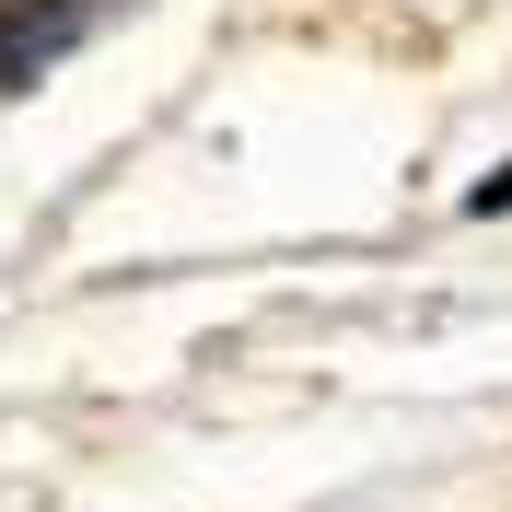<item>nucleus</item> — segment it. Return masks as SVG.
Instances as JSON below:
<instances>
[{"label":"nucleus","mask_w":512,"mask_h":512,"mask_svg":"<svg viewBox=\"0 0 512 512\" xmlns=\"http://www.w3.org/2000/svg\"><path fill=\"white\" fill-rule=\"evenodd\" d=\"M128 0H0V94H35L70 47H94Z\"/></svg>","instance_id":"f257e3e1"},{"label":"nucleus","mask_w":512,"mask_h":512,"mask_svg":"<svg viewBox=\"0 0 512 512\" xmlns=\"http://www.w3.org/2000/svg\"><path fill=\"white\" fill-rule=\"evenodd\" d=\"M466 210H478V222H501V210H512V163H501V175H489L478 198H466Z\"/></svg>","instance_id":"f03ea898"}]
</instances>
